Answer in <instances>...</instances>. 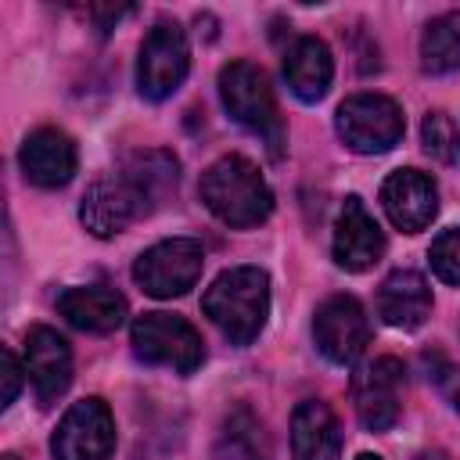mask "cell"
<instances>
[{"instance_id": "2e32d148", "label": "cell", "mask_w": 460, "mask_h": 460, "mask_svg": "<svg viewBox=\"0 0 460 460\" xmlns=\"http://www.w3.org/2000/svg\"><path fill=\"white\" fill-rule=\"evenodd\" d=\"M58 313L86 334H111L122 327L129 305L108 284H79V288H65L58 295Z\"/></svg>"}, {"instance_id": "ffe728a7", "label": "cell", "mask_w": 460, "mask_h": 460, "mask_svg": "<svg viewBox=\"0 0 460 460\" xmlns=\"http://www.w3.org/2000/svg\"><path fill=\"white\" fill-rule=\"evenodd\" d=\"M216 460H273V442L262 417L248 406H234L216 431Z\"/></svg>"}, {"instance_id": "d4e9b609", "label": "cell", "mask_w": 460, "mask_h": 460, "mask_svg": "<svg viewBox=\"0 0 460 460\" xmlns=\"http://www.w3.org/2000/svg\"><path fill=\"white\" fill-rule=\"evenodd\" d=\"M0 359H4V395H0V406H11L14 395H18V388H22V374H25V367H18V359H14L11 349H4Z\"/></svg>"}, {"instance_id": "5bb4252c", "label": "cell", "mask_w": 460, "mask_h": 460, "mask_svg": "<svg viewBox=\"0 0 460 460\" xmlns=\"http://www.w3.org/2000/svg\"><path fill=\"white\" fill-rule=\"evenodd\" d=\"M25 374L43 406L61 399L72 385V349L54 327H32L25 334Z\"/></svg>"}, {"instance_id": "603a6c76", "label": "cell", "mask_w": 460, "mask_h": 460, "mask_svg": "<svg viewBox=\"0 0 460 460\" xmlns=\"http://www.w3.org/2000/svg\"><path fill=\"white\" fill-rule=\"evenodd\" d=\"M428 262H431V273H435L438 280L460 288V226H449V230H442V234L431 241Z\"/></svg>"}, {"instance_id": "5b68a950", "label": "cell", "mask_w": 460, "mask_h": 460, "mask_svg": "<svg viewBox=\"0 0 460 460\" xmlns=\"http://www.w3.org/2000/svg\"><path fill=\"white\" fill-rule=\"evenodd\" d=\"M133 356L147 367H169L176 374H194L205 363V341L183 316L144 313L129 327Z\"/></svg>"}, {"instance_id": "83f0119b", "label": "cell", "mask_w": 460, "mask_h": 460, "mask_svg": "<svg viewBox=\"0 0 460 460\" xmlns=\"http://www.w3.org/2000/svg\"><path fill=\"white\" fill-rule=\"evenodd\" d=\"M4 460H18V456H14V453H4Z\"/></svg>"}, {"instance_id": "44dd1931", "label": "cell", "mask_w": 460, "mask_h": 460, "mask_svg": "<svg viewBox=\"0 0 460 460\" xmlns=\"http://www.w3.org/2000/svg\"><path fill=\"white\" fill-rule=\"evenodd\" d=\"M420 68L428 75H446V72L460 68V11H446L424 25Z\"/></svg>"}, {"instance_id": "9c48e42d", "label": "cell", "mask_w": 460, "mask_h": 460, "mask_svg": "<svg viewBox=\"0 0 460 460\" xmlns=\"http://www.w3.org/2000/svg\"><path fill=\"white\" fill-rule=\"evenodd\" d=\"M115 453V417L101 395L72 402L50 435L54 460H108Z\"/></svg>"}, {"instance_id": "30bf717a", "label": "cell", "mask_w": 460, "mask_h": 460, "mask_svg": "<svg viewBox=\"0 0 460 460\" xmlns=\"http://www.w3.org/2000/svg\"><path fill=\"white\" fill-rule=\"evenodd\" d=\"M313 341L323 352V359H331L338 367L356 363L370 341V320H367V309L359 305V298L331 295L327 302H320V309L313 316Z\"/></svg>"}, {"instance_id": "e0dca14e", "label": "cell", "mask_w": 460, "mask_h": 460, "mask_svg": "<svg viewBox=\"0 0 460 460\" xmlns=\"http://www.w3.org/2000/svg\"><path fill=\"white\" fill-rule=\"evenodd\" d=\"M334 79V58L331 47L320 36H298L284 50V83L302 104H316L327 97Z\"/></svg>"}, {"instance_id": "ba28073f", "label": "cell", "mask_w": 460, "mask_h": 460, "mask_svg": "<svg viewBox=\"0 0 460 460\" xmlns=\"http://www.w3.org/2000/svg\"><path fill=\"white\" fill-rule=\"evenodd\" d=\"M190 68V43L187 32L176 22H158L137 54V90L147 101H165L172 97Z\"/></svg>"}, {"instance_id": "7a4b0ae2", "label": "cell", "mask_w": 460, "mask_h": 460, "mask_svg": "<svg viewBox=\"0 0 460 460\" xmlns=\"http://www.w3.org/2000/svg\"><path fill=\"white\" fill-rule=\"evenodd\" d=\"M201 201L205 208L234 226V230H248L270 219L273 212V190L262 180V172L244 158V155H223L216 158L205 172H201Z\"/></svg>"}, {"instance_id": "8fae6325", "label": "cell", "mask_w": 460, "mask_h": 460, "mask_svg": "<svg viewBox=\"0 0 460 460\" xmlns=\"http://www.w3.org/2000/svg\"><path fill=\"white\" fill-rule=\"evenodd\" d=\"M352 406L367 431H388L402 410V363L377 356L352 374Z\"/></svg>"}, {"instance_id": "8992f818", "label": "cell", "mask_w": 460, "mask_h": 460, "mask_svg": "<svg viewBox=\"0 0 460 460\" xmlns=\"http://www.w3.org/2000/svg\"><path fill=\"white\" fill-rule=\"evenodd\" d=\"M334 129L349 151L385 155L402 140L406 119H402V108L385 93H352L338 104Z\"/></svg>"}, {"instance_id": "4fadbf2b", "label": "cell", "mask_w": 460, "mask_h": 460, "mask_svg": "<svg viewBox=\"0 0 460 460\" xmlns=\"http://www.w3.org/2000/svg\"><path fill=\"white\" fill-rule=\"evenodd\" d=\"M331 255L349 273H363V270H370L385 255V234H381L377 219L367 212V205L356 194H349L341 201V212L334 219Z\"/></svg>"}, {"instance_id": "ac0fdd59", "label": "cell", "mask_w": 460, "mask_h": 460, "mask_svg": "<svg viewBox=\"0 0 460 460\" xmlns=\"http://www.w3.org/2000/svg\"><path fill=\"white\" fill-rule=\"evenodd\" d=\"M377 316L395 331H417L431 316V288L417 270H392L377 288Z\"/></svg>"}, {"instance_id": "d6986e66", "label": "cell", "mask_w": 460, "mask_h": 460, "mask_svg": "<svg viewBox=\"0 0 460 460\" xmlns=\"http://www.w3.org/2000/svg\"><path fill=\"white\" fill-rule=\"evenodd\" d=\"M341 428L323 399H302L291 413V456L295 460H338Z\"/></svg>"}, {"instance_id": "9a60e30c", "label": "cell", "mask_w": 460, "mask_h": 460, "mask_svg": "<svg viewBox=\"0 0 460 460\" xmlns=\"http://www.w3.org/2000/svg\"><path fill=\"white\" fill-rule=\"evenodd\" d=\"M18 162H22V176L32 187L54 190V187H65L75 176L79 155H75V140L65 129L43 126V129H36V133L25 137Z\"/></svg>"}, {"instance_id": "7402d4cb", "label": "cell", "mask_w": 460, "mask_h": 460, "mask_svg": "<svg viewBox=\"0 0 460 460\" xmlns=\"http://www.w3.org/2000/svg\"><path fill=\"white\" fill-rule=\"evenodd\" d=\"M420 144L435 162H456V155H460L456 122L446 111H428L420 122Z\"/></svg>"}, {"instance_id": "4316f807", "label": "cell", "mask_w": 460, "mask_h": 460, "mask_svg": "<svg viewBox=\"0 0 460 460\" xmlns=\"http://www.w3.org/2000/svg\"><path fill=\"white\" fill-rule=\"evenodd\" d=\"M356 460H381V456H374V453H359Z\"/></svg>"}, {"instance_id": "484cf974", "label": "cell", "mask_w": 460, "mask_h": 460, "mask_svg": "<svg viewBox=\"0 0 460 460\" xmlns=\"http://www.w3.org/2000/svg\"><path fill=\"white\" fill-rule=\"evenodd\" d=\"M417 460H449V456H446L442 449H428V453H420Z\"/></svg>"}, {"instance_id": "3957f363", "label": "cell", "mask_w": 460, "mask_h": 460, "mask_svg": "<svg viewBox=\"0 0 460 460\" xmlns=\"http://www.w3.org/2000/svg\"><path fill=\"white\" fill-rule=\"evenodd\" d=\"M205 316L234 345H252L270 316V277L259 266L223 270L201 295Z\"/></svg>"}, {"instance_id": "7c38bea8", "label": "cell", "mask_w": 460, "mask_h": 460, "mask_svg": "<svg viewBox=\"0 0 460 460\" xmlns=\"http://www.w3.org/2000/svg\"><path fill=\"white\" fill-rule=\"evenodd\" d=\"M381 208L402 234H420L438 216V187L420 169H395L381 183Z\"/></svg>"}, {"instance_id": "52a82bcc", "label": "cell", "mask_w": 460, "mask_h": 460, "mask_svg": "<svg viewBox=\"0 0 460 460\" xmlns=\"http://www.w3.org/2000/svg\"><path fill=\"white\" fill-rule=\"evenodd\" d=\"M205 270V248L194 237H169L151 244L133 262V280L151 298H180L187 295Z\"/></svg>"}, {"instance_id": "6da1fadb", "label": "cell", "mask_w": 460, "mask_h": 460, "mask_svg": "<svg viewBox=\"0 0 460 460\" xmlns=\"http://www.w3.org/2000/svg\"><path fill=\"white\" fill-rule=\"evenodd\" d=\"M180 162L172 151H133L119 169L97 176L79 205V223L93 237H115L129 223L151 216L169 194H176Z\"/></svg>"}, {"instance_id": "277c9868", "label": "cell", "mask_w": 460, "mask_h": 460, "mask_svg": "<svg viewBox=\"0 0 460 460\" xmlns=\"http://www.w3.org/2000/svg\"><path fill=\"white\" fill-rule=\"evenodd\" d=\"M219 101H223L226 115L237 126H244L248 133H255L273 158L284 155V122L277 111L273 86L259 65H252V61L223 65L219 68Z\"/></svg>"}, {"instance_id": "cb8c5ba5", "label": "cell", "mask_w": 460, "mask_h": 460, "mask_svg": "<svg viewBox=\"0 0 460 460\" xmlns=\"http://www.w3.org/2000/svg\"><path fill=\"white\" fill-rule=\"evenodd\" d=\"M420 363H424V370H428V381L446 395V402H449L453 410H460V367H456L446 352H438V349H428V352L420 356Z\"/></svg>"}]
</instances>
